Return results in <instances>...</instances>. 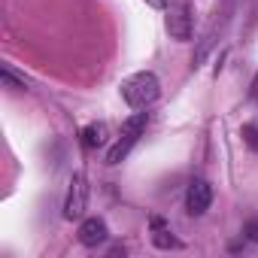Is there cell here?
<instances>
[{
	"mask_svg": "<svg viewBox=\"0 0 258 258\" xmlns=\"http://www.w3.org/2000/svg\"><path fill=\"white\" fill-rule=\"evenodd\" d=\"M213 204V185L207 179H191L188 191H185V210L191 216H204Z\"/></svg>",
	"mask_w": 258,
	"mask_h": 258,
	"instance_id": "obj_5",
	"label": "cell"
},
{
	"mask_svg": "<svg viewBox=\"0 0 258 258\" xmlns=\"http://www.w3.org/2000/svg\"><path fill=\"white\" fill-rule=\"evenodd\" d=\"M152 243L158 246V249H182V243L173 237V231H167L164 225H158L155 228V234H152Z\"/></svg>",
	"mask_w": 258,
	"mask_h": 258,
	"instance_id": "obj_8",
	"label": "cell"
},
{
	"mask_svg": "<svg viewBox=\"0 0 258 258\" xmlns=\"http://www.w3.org/2000/svg\"><path fill=\"white\" fill-rule=\"evenodd\" d=\"M149 7H164V0H146Z\"/></svg>",
	"mask_w": 258,
	"mask_h": 258,
	"instance_id": "obj_12",
	"label": "cell"
},
{
	"mask_svg": "<svg viewBox=\"0 0 258 258\" xmlns=\"http://www.w3.org/2000/svg\"><path fill=\"white\" fill-rule=\"evenodd\" d=\"M103 143H106V124L103 121H91L82 127V146L85 149H97Z\"/></svg>",
	"mask_w": 258,
	"mask_h": 258,
	"instance_id": "obj_7",
	"label": "cell"
},
{
	"mask_svg": "<svg viewBox=\"0 0 258 258\" xmlns=\"http://www.w3.org/2000/svg\"><path fill=\"white\" fill-rule=\"evenodd\" d=\"M85 207H88V179H85L82 170H76L70 176V188H67V198H64V219L67 222L82 219Z\"/></svg>",
	"mask_w": 258,
	"mask_h": 258,
	"instance_id": "obj_3",
	"label": "cell"
},
{
	"mask_svg": "<svg viewBox=\"0 0 258 258\" xmlns=\"http://www.w3.org/2000/svg\"><path fill=\"white\" fill-rule=\"evenodd\" d=\"M243 234H246V240L258 243V219H249V222L243 225Z\"/></svg>",
	"mask_w": 258,
	"mask_h": 258,
	"instance_id": "obj_11",
	"label": "cell"
},
{
	"mask_svg": "<svg viewBox=\"0 0 258 258\" xmlns=\"http://www.w3.org/2000/svg\"><path fill=\"white\" fill-rule=\"evenodd\" d=\"M158 94H161V82H158V76L149 73V70H140V73L127 76V79L121 82V97H124V103L131 106V109H146V106H152V103L158 100Z\"/></svg>",
	"mask_w": 258,
	"mask_h": 258,
	"instance_id": "obj_1",
	"label": "cell"
},
{
	"mask_svg": "<svg viewBox=\"0 0 258 258\" xmlns=\"http://www.w3.org/2000/svg\"><path fill=\"white\" fill-rule=\"evenodd\" d=\"M106 222L103 219H97V216H91V219H85L82 225H79V243L82 246H88V249H94V246H100L103 240H106Z\"/></svg>",
	"mask_w": 258,
	"mask_h": 258,
	"instance_id": "obj_6",
	"label": "cell"
},
{
	"mask_svg": "<svg viewBox=\"0 0 258 258\" xmlns=\"http://www.w3.org/2000/svg\"><path fill=\"white\" fill-rule=\"evenodd\" d=\"M146 121H149V112H134L131 118L121 121V134H118L115 146L106 152V164H109V167H115V164H121V161L127 158V152L137 146L140 134L146 131Z\"/></svg>",
	"mask_w": 258,
	"mask_h": 258,
	"instance_id": "obj_2",
	"label": "cell"
},
{
	"mask_svg": "<svg viewBox=\"0 0 258 258\" xmlns=\"http://www.w3.org/2000/svg\"><path fill=\"white\" fill-rule=\"evenodd\" d=\"M167 34L176 40V43H188L191 40V31H195V22H191V10L185 0H176V4L167 10Z\"/></svg>",
	"mask_w": 258,
	"mask_h": 258,
	"instance_id": "obj_4",
	"label": "cell"
},
{
	"mask_svg": "<svg viewBox=\"0 0 258 258\" xmlns=\"http://www.w3.org/2000/svg\"><path fill=\"white\" fill-rule=\"evenodd\" d=\"M0 79H4V85L13 88V91H25V88H28V79H25V76H16V70H13L10 64H4V70H0Z\"/></svg>",
	"mask_w": 258,
	"mask_h": 258,
	"instance_id": "obj_9",
	"label": "cell"
},
{
	"mask_svg": "<svg viewBox=\"0 0 258 258\" xmlns=\"http://www.w3.org/2000/svg\"><path fill=\"white\" fill-rule=\"evenodd\" d=\"M240 137H243V143L252 149V152H258V124H252V121H246L243 127H240Z\"/></svg>",
	"mask_w": 258,
	"mask_h": 258,
	"instance_id": "obj_10",
	"label": "cell"
}]
</instances>
